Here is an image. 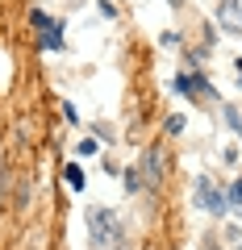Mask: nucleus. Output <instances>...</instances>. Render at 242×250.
Listing matches in <instances>:
<instances>
[{
	"mask_svg": "<svg viewBox=\"0 0 242 250\" xmlns=\"http://www.w3.org/2000/svg\"><path fill=\"white\" fill-rule=\"evenodd\" d=\"M217 25L225 34H242V0H221L217 4Z\"/></svg>",
	"mask_w": 242,
	"mask_h": 250,
	"instance_id": "nucleus-4",
	"label": "nucleus"
},
{
	"mask_svg": "<svg viewBox=\"0 0 242 250\" xmlns=\"http://www.w3.org/2000/svg\"><path fill=\"white\" fill-rule=\"evenodd\" d=\"M63 179H67V188H75V192H84V188H88V179H84L80 163H67V167H63Z\"/></svg>",
	"mask_w": 242,
	"mask_h": 250,
	"instance_id": "nucleus-7",
	"label": "nucleus"
},
{
	"mask_svg": "<svg viewBox=\"0 0 242 250\" xmlns=\"http://www.w3.org/2000/svg\"><path fill=\"white\" fill-rule=\"evenodd\" d=\"M96 9H100V17H105V21H117V4H109V0H96Z\"/></svg>",
	"mask_w": 242,
	"mask_h": 250,
	"instance_id": "nucleus-11",
	"label": "nucleus"
},
{
	"mask_svg": "<svg viewBox=\"0 0 242 250\" xmlns=\"http://www.w3.org/2000/svg\"><path fill=\"white\" fill-rule=\"evenodd\" d=\"M171 92H179V96H200V92H209V96H213V83L192 71V75H176V80H171Z\"/></svg>",
	"mask_w": 242,
	"mask_h": 250,
	"instance_id": "nucleus-5",
	"label": "nucleus"
},
{
	"mask_svg": "<svg viewBox=\"0 0 242 250\" xmlns=\"http://www.w3.org/2000/svg\"><path fill=\"white\" fill-rule=\"evenodd\" d=\"M234 71H238V83H242V59H238V67H234Z\"/></svg>",
	"mask_w": 242,
	"mask_h": 250,
	"instance_id": "nucleus-14",
	"label": "nucleus"
},
{
	"mask_svg": "<svg viewBox=\"0 0 242 250\" xmlns=\"http://www.w3.org/2000/svg\"><path fill=\"white\" fill-rule=\"evenodd\" d=\"M225 205L242 208V179H234V188H230V192H225Z\"/></svg>",
	"mask_w": 242,
	"mask_h": 250,
	"instance_id": "nucleus-9",
	"label": "nucleus"
},
{
	"mask_svg": "<svg viewBox=\"0 0 242 250\" xmlns=\"http://www.w3.org/2000/svg\"><path fill=\"white\" fill-rule=\"evenodd\" d=\"M29 21H34V29H38V46H42V50H50V54L63 50V25H59L50 13L34 9V13H29Z\"/></svg>",
	"mask_w": 242,
	"mask_h": 250,
	"instance_id": "nucleus-2",
	"label": "nucleus"
},
{
	"mask_svg": "<svg viewBox=\"0 0 242 250\" xmlns=\"http://www.w3.org/2000/svg\"><path fill=\"white\" fill-rule=\"evenodd\" d=\"M184 125H188V121H184V113H171V117H167V125H163V129H167V134L176 138V134H184Z\"/></svg>",
	"mask_w": 242,
	"mask_h": 250,
	"instance_id": "nucleus-8",
	"label": "nucleus"
},
{
	"mask_svg": "<svg viewBox=\"0 0 242 250\" xmlns=\"http://www.w3.org/2000/svg\"><path fill=\"white\" fill-rule=\"evenodd\" d=\"M63 117H67L71 125H80V113H75V104H71V100H63Z\"/></svg>",
	"mask_w": 242,
	"mask_h": 250,
	"instance_id": "nucleus-13",
	"label": "nucleus"
},
{
	"mask_svg": "<svg viewBox=\"0 0 242 250\" xmlns=\"http://www.w3.org/2000/svg\"><path fill=\"white\" fill-rule=\"evenodd\" d=\"M225 121H230V129H234V134H242V117H238V108H230V104H225Z\"/></svg>",
	"mask_w": 242,
	"mask_h": 250,
	"instance_id": "nucleus-10",
	"label": "nucleus"
},
{
	"mask_svg": "<svg viewBox=\"0 0 242 250\" xmlns=\"http://www.w3.org/2000/svg\"><path fill=\"white\" fill-rule=\"evenodd\" d=\"M142 188V179H138V171H126V192H138Z\"/></svg>",
	"mask_w": 242,
	"mask_h": 250,
	"instance_id": "nucleus-12",
	"label": "nucleus"
},
{
	"mask_svg": "<svg viewBox=\"0 0 242 250\" xmlns=\"http://www.w3.org/2000/svg\"><path fill=\"white\" fill-rule=\"evenodd\" d=\"M167 4H179V0H167Z\"/></svg>",
	"mask_w": 242,
	"mask_h": 250,
	"instance_id": "nucleus-15",
	"label": "nucleus"
},
{
	"mask_svg": "<svg viewBox=\"0 0 242 250\" xmlns=\"http://www.w3.org/2000/svg\"><path fill=\"white\" fill-rule=\"evenodd\" d=\"M142 167H146V188L159 192V184H163V150H146Z\"/></svg>",
	"mask_w": 242,
	"mask_h": 250,
	"instance_id": "nucleus-6",
	"label": "nucleus"
},
{
	"mask_svg": "<svg viewBox=\"0 0 242 250\" xmlns=\"http://www.w3.org/2000/svg\"><path fill=\"white\" fill-rule=\"evenodd\" d=\"M192 188H197V196H192V200H197V208H205V213H213V217H221L225 208H230V205H225V192L209 175H197V184H192Z\"/></svg>",
	"mask_w": 242,
	"mask_h": 250,
	"instance_id": "nucleus-3",
	"label": "nucleus"
},
{
	"mask_svg": "<svg viewBox=\"0 0 242 250\" xmlns=\"http://www.w3.org/2000/svg\"><path fill=\"white\" fill-rule=\"evenodd\" d=\"M88 242H92V250H121L126 246V233H121V221H117L113 208H105V205L88 208Z\"/></svg>",
	"mask_w": 242,
	"mask_h": 250,
	"instance_id": "nucleus-1",
	"label": "nucleus"
}]
</instances>
